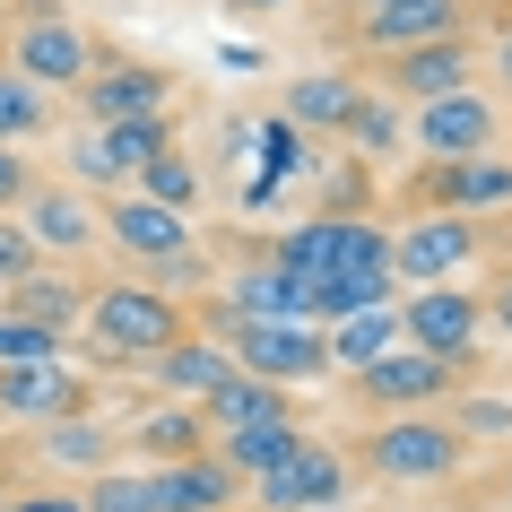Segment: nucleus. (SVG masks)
<instances>
[{"label": "nucleus", "instance_id": "3", "mask_svg": "<svg viewBox=\"0 0 512 512\" xmlns=\"http://www.w3.org/2000/svg\"><path fill=\"white\" fill-rule=\"evenodd\" d=\"M460 452H469V434L443 426V417H426V408H400V417H382L374 434H365V469L391 486H434L452 478Z\"/></svg>", "mask_w": 512, "mask_h": 512}, {"label": "nucleus", "instance_id": "33", "mask_svg": "<svg viewBox=\"0 0 512 512\" xmlns=\"http://www.w3.org/2000/svg\"><path fill=\"white\" fill-rule=\"evenodd\" d=\"M35 261H44V252H35V235H27L9 209H0V287H9V278H27Z\"/></svg>", "mask_w": 512, "mask_h": 512}, {"label": "nucleus", "instance_id": "8", "mask_svg": "<svg viewBox=\"0 0 512 512\" xmlns=\"http://www.w3.org/2000/svg\"><path fill=\"white\" fill-rule=\"evenodd\" d=\"M226 348H235L243 374H261V382H313V374H330L322 330L296 322V313H270V322H235V330H226Z\"/></svg>", "mask_w": 512, "mask_h": 512}, {"label": "nucleus", "instance_id": "21", "mask_svg": "<svg viewBox=\"0 0 512 512\" xmlns=\"http://www.w3.org/2000/svg\"><path fill=\"white\" fill-rule=\"evenodd\" d=\"M200 417H209V443L217 434H235V426H261V417H296V408H287V382H261V374H226L209 391V400H200Z\"/></svg>", "mask_w": 512, "mask_h": 512}, {"label": "nucleus", "instance_id": "41", "mask_svg": "<svg viewBox=\"0 0 512 512\" xmlns=\"http://www.w3.org/2000/svg\"><path fill=\"white\" fill-rule=\"evenodd\" d=\"M226 9H278V0H226Z\"/></svg>", "mask_w": 512, "mask_h": 512}, {"label": "nucleus", "instance_id": "2", "mask_svg": "<svg viewBox=\"0 0 512 512\" xmlns=\"http://www.w3.org/2000/svg\"><path fill=\"white\" fill-rule=\"evenodd\" d=\"M469 0H348L339 9V44L365 61L400 53V44H434V35H469Z\"/></svg>", "mask_w": 512, "mask_h": 512}, {"label": "nucleus", "instance_id": "22", "mask_svg": "<svg viewBox=\"0 0 512 512\" xmlns=\"http://www.w3.org/2000/svg\"><path fill=\"white\" fill-rule=\"evenodd\" d=\"M226 374H235V348H217V339H174V348H157V382L174 400H209Z\"/></svg>", "mask_w": 512, "mask_h": 512}, {"label": "nucleus", "instance_id": "4", "mask_svg": "<svg viewBox=\"0 0 512 512\" xmlns=\"http://www.w3.org/2000/svg\"><path fill=\"white\" fill-rule=\"evenodd\" d=\"M270 261L296 270V278H330V270H356V261H391V235L365 209H322V217H304V226H287L270 243Z\"/></svg>", "mask_w": 512, "mask_h": 512}, {"label": "nucleus", "instance_id": "42", "mask_svg": "<svg viewBox=\"0 0 512 512\" xmlns=\"http://www.w3.org/2000/svg\"><path fill=\"white\" fill-rule=\"evenodd\" d=\"M0 35H9V0H0Z\"/></svg>", "mask_w": 512, "mask_h": 512}, {"label": "nucleus", "instance_id": "10", "mask_svg": "<svg viewBox=\"0 0 512 512\" xmlns=\"http://www.w3.org/2000/svg\"><path fill=\"white\" fill-rule=\"evenodd\" d=\"M478 79V44L469 35H434V44H400V53L374 61V87L400 96V105H426V96H452V87Z\"/></svg>", "mask_w": 512, "mask_h": 512}, {"label": "nucleus", "instance_id": "16", "mask_svg": "<svg viewBox=\"0 0 512 512\" xmlns=\"http://www.w3.org/2000/svg\"><path fill=\"white\" fill-rule=\"evenodd\" d=\"M79 408H87L79 365H61V356L0 365V417H35V426H53V417H79Z\"/></svg>", "mask_w": 512, "mask_h": 512}, {"label": "nucleus", "instance_id": "27", "mask_svg": "<svg viewBox=\"0 0 512 512\" xmlns=\"http://www.w3.org/2000/svg\"><path fill=\"white\" fill-rule=\"evenodd\" d=\"M44 131H53V87H35L27 70L0 61V139L18 148V139H44Z\"/></svg>", "mask_w": 512, "mask_h": 512}, {"label": "nucleus", "instance_id": "31", "mask_svg": "<svg viewBox=\"0 0 512 512\" xmlns=\"http://www.w3.org/2000/svg\"><path fill=\"white\" fill-rule=\"evenodd\" d=\"M70 339L44 322H18V313H0V365H27V356H61Z\"/></svg>", "mask_w": 512, "mask_h": 512}, {"label": "nucleus", "instance_id": "6", "mask_svg": "<svg viewBox=\"0 0 512 512\" xmlns=\"http://www.w3.org/2000/svg\"><path fill=\"white\" fill-rule=\"evenodd\" d=\"M356 400L382 408V417H400V408H434V400H452L460 391V365L452 356H434V348H408V339H391V348L374 356V365H356Z\"/></svg>", "mask_w": 512, "mask_h": 512}, {"label": "nucleus", "instance_id": "9", "mask_svg": "<svg viewBox=\"0 0 512 512\" xmlns=\"http://www.w3.org/2000/svg\"><path fill=\"white\" fill-rule=\"evenodd\" d=\"M400 339H408V348L452 356V365H469L478 339H486V304L469 296V287H452V278H434V287H417V296L400 304Z\"/></svg>", "mask_w": 512, "mask_h": 512}, {"label": "nucleus", "instance_id": "35", "mask_svg": "<svg viewBox=\"0 0 512 512\" xmlns=\"http://www.w3.org/2000/svg\"><path fill=\"white\" fill-rule=\"evenodd\" d=\"M460 434H512V400H460Z\"/></svg>", "mask_w": 512, "mask_h": 512}, {"label": "nucleus", "instance_id": "34", "mask_svg": "<svg viewBox=\"0 0 512 512\" xmlns=\"http://www.w3.org/2000/svg\"><path fill=\"white\" fill-rule=\"evenodd\" d=\"M322 209H365V157H339V165H330V174H322Z\"/></svg>", "mask_w": 512, "mask_h": 512}, {"label": "nucleus", "instance_id": "32", "mask_svg": "<svg viewBox=\"0 0 512 512\" xmlns=\"http://www.w3.org/2000/svg\"><path fill=\"white\" fill-rule=\"evenodd\" d=\"M87 512H157V504H148V478L96 469V486H87Z\"/></svg>", "mask_w": 512, "mask_h": 512}, {"label": "nucleus", "instance_id": "30", "mask_svg": "<svg viewBox=\"0 0 512 512\" xmlns=\"http://www.w3.org/2000/svg\"><path fill=\"white\" fill-rule=\"evenodd\" d=\"M44 452L70 460V469H113V434L79 408V417H53V426H44Z\"/></svg>", "mask_w": 512, "mask_h": 512}, {"label": "nucleus", "instance_id": "5", "mask_svg": "<svg viewBox=\"0 0 512 512\" xmlns=\"http://www.w3.org/2000/svg\"><path fill=\"white\" fill-rule=\"evenodd\" d=\"M0 53H9V70H27L35 87H53V96H70V87L87 79V61H96V44H87V27L70 18V9H27V18H9V35H0Z\"/></svg>", "mask_w": 512, "mask_h": 512}, {"label": "nucleus", "instance_id": "24", "mask_svg": "<svg viewBox=\"0 0 512 512\" xmlns=\"http://www.w3.org/2000/svg\"><path fill=\"white\" fill-rule=\"evenodd\" d=\"M391 339H400V296H391V304H365V313H348V322H330L322 348H330L339 374H356V365H374Z\"/></svg>", "mask_w": 512, "mask_h": 512}, {"label": "nucleus", "instance_id": "40", "mask_svg": "<svg viewBox=\"0 0 512 512\" xmlns=\"http://www.w3.org/2000/svg\"><path fill=\"white\" fill-rule=\"evenodd\" d=\"M304 512H356V504H348V495H339V504H304Z\"/></svg>", "mask_w": 512, "mask_h": 512}, {"label": "nucleus", "instance_id": "38", "mask_svg": "<svg viewBox=\"0 0 512 512\" xmlns=\"http://www.w3.org/2000/svg\"><path fill=\"white\" fill-rule=\"evenodd\" d=\"M486 61H495V87H512V9L495 18V35H486Z\"/></svg>", "mask_w": 512, "mask_h": 512}, {"label": "nucleus", "instance_id": "43", "mask_svg": "<svg viewBox=\"0 0 512 512\" xmlns=\"http://www.w3.org/2000/svg\"><path fill=\"white\" fill-rule=\"evenodd\" d=\"M504 495H512V460H504Z\"/></svg>", "mask_w": 512, "mask_h": 512}, {"label": "nucleus", "instance_id": "23", "mask_svg": "<svg viewBox=\"0 0 512 512\" xmlns=\"http://www.w3.org/2000/svg\"><path fill=\"white\" fill-rule=\"evenodd\" d=\"M356 96H365L356 79H339V70H313V79H296V87H287V105H278V113H287L296 131H348Z\"/></svg>", "mask_w": 512, "mask_h": 512}, {"label": "nucleus", "instance_id": "25", "mask_svg": "<svg viewBox=\"0 0 512 512\" xmlns=\"http://www.w3.org/2000/svg\"><path fill=\"white\" fill-rule=\"evenodd\" d=\"M139 452L148 460H191V452H209V417H200V400H165L139 417Z\"/></svg>", "mask_w": 512, "mask_h": 512}, {"label": "nucleus", "instance_id": "20", "mask_svg": "<svg viewBox=\"0 0 512 512\" xmlns=\"http://www.w3.org/2000/svg\"><path fill=\"white\" fill-rule=\"evenodd\" d=\"M0 313H18V322H44V330H61V339H70V330H79V313H87V287H79L70 270H44V261H35L27 278H9Z\"/></svg>", "mask_w": 512, "mask_h": 512}, {"label": "nucleus", "instance_id": "26", "mask_svg": "<svg viewBox=\"0 0 512 512\" xmlns=\"http://www.w3.org/2000/svg\"><path fill=\"white\" fill-rule=\"evenodd\" d=\"M356 148L365 165H382V157H400V139H408V122H400V96H382V87H365L356 96V113H348V131H339Z\"/></svg>", "mask_w": 512, "mask_h": 512}, {"label": "nucleus", "instance_id": "13", "mask_svg": "<svg viewBox=\"0 0 512 512\" xmlns=\"http://www.w3.org/2000/svg\"><path fill=\"white\" fill-rule=\"evenodd\" d=\"M408 139H417L426 157H486V148H495V105H486L478 87L426 96V105L408 113Z\"/></svg>", "mask_w": 512, "mask_h": 512}, {"label": "nucleus", "instance_id": "15", "mask_svg": "<svg viewBox=\"0 0 512 512\" xmlns=\"http://www.w3.org/2000/svg\"><path fill=\"white\" fill-rule=\"evenodd\" d=\"M165 139H174V131H165V113H139V122H96V131L79 139V157H70V165H79V183L131 191V174L157 157Z\"/></svg>", "mask_w": 512, "mask_h": 512}, {"label": "nucleus", "instance_id": "7", "mask_svg": "<svg viewBox=\"0 0 512 512\" xmlns=\"http://www.w3.org/2000/svg\"><path fill=\"white\" fill-rule=\"evenodd\" d=\"M486 226L460 209H426L417 226H400L391 235V278H408V287H434V278H460L469 261H478Z\"/></svg>", "mask_w": 512, "mask_h": 512}, {"label": "nucleus", "instance_id": "37", "mask_svg": "<svg viewBox=\"0 0 512 512\" xmlns=\"http://www.w3.org/2000/svg\"><path fill=\"white\" fill-rule=\"evenodd\" d=\"M9 512H87V495H61V486H35V495H9Z\"/></svg>", "mask_w": 512, "mask_h": 512}, {"label": "nucleus", "instance_id": "12", "mask_svg": "<svg viewBox=\"0 0 512 512\" xmlns=\"http://www.w3.org/2000/svg\"><path fill=\"white\" fill-rule=\"evenodd\" d=\"M87 105V122H139V113H165L174 105V79H165L157 61H87V79L70 87Z\"/></svg>", "mask_w": 512, "mask_h": 512}, {"label": "nucleus", "instance_id": "29", "mask_svg": "<svg viewBox=\"0 0 512 512\" xmlns=\"http://www.w3.org/2000/svg\"><path fill=\"white\" fill-rule=\"evenodd\" d=\"M131 191H148V200H165V209H183V217H191V209H200V165H191L183 148L165 139L157 157H148V165L131 174Z\"/></svg>", "mask_w": 512, "mask_h": 512}, {"label": "nucleus", "instance_id": "18", "mask_svg": "<svg viewBox=\"0 0 512 512\" xmlns=\"http://www.w3.org/2000/svg\"><path fill=\"white\" fill-rule=\"evenodd\" d=\"M243 495V478L235 469H226V452H191V460H157V469H148V504L157 512H226Z\"/></svg>", "mask_w": 512, "mask_h": 512}, {"label": "nucleus", "instance_id": "39", "mask_svg": "<svg viewBox=\"0 0 512 512\" xmlns=\"http://www.w3.org/2000/svg\"><path fill=\"white\" fill-rule=\"evenodd\" d=\"M478 304H486V322H495V330H504V339H512V270H504V278H495V287H486V296H478Z\"/></svg>", "mask_w": 512, "mask_h": 512}, {"label": "nucleus", "instance_id": "1", "mask_svg": "<svg viewBox=\"0 0 512 512\" xmlns=\"http://www.w3.org/2000/svg\"><path fill=\"white\" fill-rule=\"evenodd\" d=\"M79 339L96 356H157V348H174L183 339V304L165 296V287H87V313H79Z\"/></svg>", "mask_w": 512, "mask_h": 512}, {"label": "nucleus", "instance_id": "28", "mask_svg": "<svg viewBox=\"0 0 512 512\" xmlns=\"http://www.w3.org/2000/svg\"><path fill=\"white\" fill-rule=\"evenodd\" d=\"M296 417H261V426H235V434H217V452H226V469H235V478H261V469H270L278 452H287V443H296Z\"/></svg>", "mask_w": 512, "mask_h": 512}, {"label": "nucleus", "instance_id": "14", "mask_svg": "<svg viewBox=\"0 0 512 512\" xmlns=\"http://www.w3.org/2000/svg\"><path fill=\"white\" fill-rule=\"evenodd\" d=\"M96 226L113 235V252H122V261H148V270H157V261H174V252H191V217L165 209V200H148V191H122Z\"/></svg>", "mask_w": 512, "mask_h": 512}, {"label": "nucleus", "instance_id": "17", "mask_svg": "<svg viewBox=\"0 0 512 512\" xmlns=\"http://www.w3.org/2000/svg\"><path fill=\"white\" fill-rule=\"evenodd\" d=\"M417 200H434V209H460V217L512 209V165H495V157H426V174H417Z\"/></svg>", "mask_w": 512, "mask_h": 512}, {"label": "nucleus", "instance_id": "36", "mask_svg": "<svg viewBox=\"0 0 512 512\" xmlns=\"http://www.w3.org/2000/svg\"><path fill=\"white\" fill-rule=\"evenodd\" d=\"M35 191V165L18 157V148H9V139H0V209H18V200H27Z\"/></svg>", "mask_w": 512, "mask_h": 512}, {"label": "nucleus", "instance_id": "19", "mask_svg": "<svg viewBox=\"0 0 512 512\" xmlns=\"http://www.w3.org/2000/svg\"><path fill=\"white\" fill-rule=\"evenodd\" d=\"M18 226L35 235V252H61V261L96 243V209H87L79 183H35L27 200H18Z\"/></svg>", "mask_w": 512, "mask_h": 512}, {"label": "nucleus", "instance_id": "11", "mask_svg": "<svg viewBox=\"0 0 512 512\" xmlns=\"http://www.w3.org/2000/svg\"><path fill=\"white\" fill-rule=\"evenodd\" d=\"M261 504L270 512H304V504H339L348 495V452H330V443H313V434H296L287 452L261 469Z\"/></svg>", "mask_w": 512, "mask_h": 512}]
</instances>
